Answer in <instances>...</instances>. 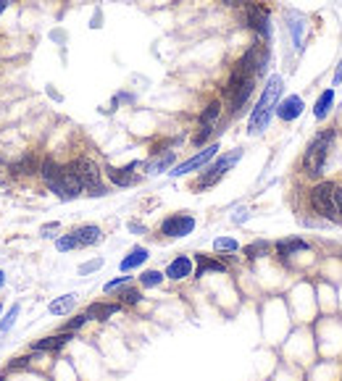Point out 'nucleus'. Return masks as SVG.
Segmentation results:
<instances>
[{"label": "nucleus", "mask_w": 342, "mask_h": 381, "mask_svg": "<svg viewBox=\"0 0 342 381\" xmlns=\"http://www.w3.org/2000/svg\"><path fill=\"white\" fill-rule=\"evenodd\" d=\"M127 284H129V276H121V279H114V281H108L103 290L111 294V292H116V290H121V287H127Z\"/></svg>", "instance_id": "f704fd0d"}, {"label": "nucleus", "mask_w": 342, "mask_h": 381, "mask_svg": "<svg viewBox=\"0 0 342 381\" xmlns=\"http://www.w3.org/2000/svg\"><path fill=\"white\" fill-rule=\"evenodd\" d=\"M72 342V334L69 331H61V334H53V337H45V339H37L32 345V352H58L61 347H66Z\"/></svg>", "instance_id": "f8f14e48"}, {"label": "nucleus", "mask_w": 342, "mask_h": 381, "mask_svg": "<svg viewBox=\"0 0 342 381\" xmlns=\"http://www.w3.org/2000/svg\"><path fill=\"white\" fill-rule=\"evenodd\" d=\"M287 27H290V32H292V43H295V47H303V34H306V30H308V24H306V16L295 14V11H290L287 14Z\"/></svg>", "instance_id": "f3484780"}, {"label": "nucleus", "mask_w": 342, "mask_h": 381, "mask_svg": "<svg viewBox=\"0 0 342 381\" xmlns=\"http://www.w3.org/2000/svg\"><path fill=\"white\" fill-rule=\"evenodd\" d=\"M195 263H197V271H195V276H206L209 271H216V274H224L226 271V265L222 263V261H213L211 255H197L195 258Z\"/></svg>", "instance_id": "a211bd4d"}, {"label": "nucleus", "mask_w": 342, "mask_h": 381, "mask_svg": "<svg viewBox=\"0 0 342 381\" xmlns=\"http://www.w3.org/2000/svg\"><path fill=\"white\" fill-rule=\"evenodd\" d=\"M119 310H121V303H92L85 313H87V318H92V321H108Z\"/></svg>", "instance_id": "dca6fc26"}, {"label": "nucleus", "mask_w": 342, "mask_h": 381, "mask_svg": "<svg viewBox=\"0 0 342 381\" xmlns=\"http://www.w3.org/2000/svg\"><path fill=\"white\" fill-rule=\"evenodd\" d=\"M245 255H248V258H264V255H268V242L258 239L253 245H248V248H245Z\"/></svg>", "instance_id": "cd10ccee"}, {"label": "nucleus", "mask_w": 342, "mask_h": 381, "mask_svg": "<svg viewBox=\"0 0 342 381\" xmlns=\"http://www.w3.org/2000/svg\"><path fill=\"white\" fill-rule=\"evenodd\" d=\"M166 274L161 271H142V276H140V287H158V284H164Z\"/></svg>", "instance_id": "a878e982"}, {"label": "nucleus", "mask_w": 342, "mask_h": 381, "mask_svg": "<svg viewBox=\"0 0 342 381\" xmlns=\"http://www.w3.org/2000/svg\"><path fill=\"white\" fill-rule=\"evenodd\" d=\"M119 300H121V305H137L140 300H142V292L140 290H134V287H121V292H119Z\"/></svg>", "instance_id": "bb28decb"}, {"label": "nucleus", "mask_w": 342, "mask_h": 381, "mask_svg": "<svg viewBox=\"0 0 342 381\" xmlns=\"http://www.w3.org/2000/svg\"><path fill=\"white\" fill-rule=\"evenodd\" d=\"M334 145V129H324L311 140V145L303 155V171L311 176L324 174V166H327L329 150Z\"/></svg>", "instance_id": "f03ea898"}, {"label": "nucleus", "mask_w": 342, "mask_h": 381, "mask_svg": "<svg viewBox=\"0 0 342 381\" xmlns=\"http://www.w3.org/2000/svg\"><path fill=\"white\" fill-rule=\"evenodd\" d=\"M219 155V145H209L206 150H200L197 155H193L190 161H184V163H179V166H174L169 174L171 176H184V174H193V171H197V168H206L213 158Z\"/></svg>", "instance_id": "1a4fd4ad"}, {"label": "nucleus", "mask_w": 342, "mask_h": 381, "mask_svg": "<svg viewBox=\"0 0 342 381\" xmlns=\"http://www.w3.org/2000/svg\"><path fill=\"white\" fill-rule=\"evenodd\" d=\"M213 248H216V252H235V250H239V245L235 239H229V237H219L213 242Z\"/></svg>", "instance_id": "c756f323"}, {"label": "nucleus", "mask_w": 342, "mask_h": 381, "mask_svg": "<svg viewBox=\"0 0 342 381\" xmlns=\"http://www.w3.org/2000/svg\"><path fill=\"white\" fill-rule=\"evenodd\" d=\"M53 232H58V224H47V226H43V232H40V235L53 237Z\"/></svg>", "instance_id": "4c0bfd02"}, {"label": "nucleus", "mask_w": 342, "mask_h": 381, "mask_svg": "<svg viewBox=\"0 0 342 381\" xmlns=\"http://www.w3.org/2000/svg\"><path fill=\"white\" fill-rule=\"evenodd\" d=\"M277 250H279V255H292V252L308 250V245L303 239H282V242H277Z\"/></svg>", "instance_id": "b1692460"}, {"label": "nucleus", "mask_w": 342, "mask_h": 381, "mask_svg": "<svg viewBox=\"0 0 342 381\" xmlns=\"http://www.w3.org/2000/svg\"><path fill=\"white\" fill-rule=\"evenodd\" d=\"M8 6H11V0H0V16L6 14V8H8Z\"/></svg>", "instance_id": "ea45409f"}, {"label": "nucleus", "mask_w": 342, "mask_h": 381, "mask_svg": "<svg viewBox=\"0 0 342 381\" xmlns=\"http://www.w3.org/2000/svg\"><path fill=\"white\" fill-rule=\"evenodd\" d=\"M211 134H213V127H203V124H200V129H197V132H195L193 142H195V145H203V142H206V140H209Z\"/></svg>", "instance_id": "72a5a7b5"}, {"label": "nucleus", "mask_w": 342, "mask_h": 381, "mask_svg": "<svg viewBox=\"0 0 342 381\" xmlns=\"http://www.w3.org/2000/svg\"><path fill=\"white\" fill-rule=\"evenodd\" d=\"M72 235L76 237L79 248H89V245H98V242L103 239V232H100V226H95V224H85V226H76Z\"/></svg>", "instance_id": "2eb2a0df"}, {"label": "nucleus", "mask_w": 342, "mask_h": 381, "mask_svg": "<svg viewBox=\"0 0 342 381\" xmlns=\"http://www.w3.org/2000/svg\"><path fill=\"white\" fill-rule=\"evenodd\" d=\"M11 171L14 174H40V163H37L34 155H24L21 161L11 166Z\"/></svg>", "instance_id": "4be33fe9"}, {"label": "nucleus", "mask_w": 342, "mask_h": 381, "mask_svg": "<svg viewBox=\"0 0 342 381\" xmlns=\"http://www.w3.org/2000/svg\"><path fill=\"white\" fill-rule=\"evenodd\" d=\"M193 276V261L187 258V255H179L174 258L169 268H166V279H171V281H182V279Z\"/></svg>", "instance_id": "4468645a"}, {"label": "nucleus", "mask_w": 342, "mask_h": 381, "mask_svg": "<svg viewBox=\"0 0 342 381\" xmlns=\"http://www.w3.org/2000/svg\"><path fill=\"white\" fill-rule=\"evenodd\" d=\"M334 187L337 184H332V182H321V184L311 187V195H308L311 208L319 216H324V219H340L337 203H334Z\"/></svg>", "instance_id": "0eeeda50"}, {"label": "nucleus", "mask_w": 342, "mask_h": 381, "mask_svg": "<svg viewBox=\"0 0 342 381\" xmlns=\"http://www.w3.org/2000/svg\"><path fill=\"white\" fill-rule=\"evenodd\" d=\"M145 163H129V166H124V168H105V176L111 179V184H116V187H134L137 182H140V176L134 174V168H142Z\"/></svg>", "instance_id": "9b49d317"}, {"label": "nucleus", "mask_w": 342, "mask_h": 381, "mask_svg": "<svg viewBox=\"0 0 342 381\" xmlns=\"http://www.w3.org/2000/svg\"><path fill=\"white\" fill-rule=\"evenodd\" d=\"M103 265V261L98 258V261H89V263H85V265H79V274H89V271H98Z\"/></svg>", "instance_id": "c9c22d12"}, {"label": "nucleus", "mask_w": 342, "mask_h": 381, "mask_svg": "<svg viewBox=\"0 0 342 381\" xmlns=\"http://www.w3.org/2000/svg\"><path fill=\"white\" fill-rule=\"evenodd\" d=\"M0 381H6V379H3V376H0Z\"/></svg>", "instance_id": "37998d69"}, {"label": "nucleus", "mask_w": 342, "mask_h": 381, "mask_svg": "<svg viewBox=\"0 0 342 381\" xmlns=\"http://www.w3.org/2000/svg\"><path fill=\"white\" fill-rule=\"evenodd\" d=\"M19 305H11V310H8V316H6V318H3V321H0V334H6V331H8V329H11V326H14V321H16V316H19Z\"/></svg>", "instance_id": "2f4dec72"}, {"label": "nucleus", "mask_w": 342, "mask_h": 381, "mask_svg": "<svg viewBox=\"0 0 342 381\" xmlns=\"http://www.w3.org/2000/svg\"><path fill=\"white\" fill-rule=\"evenodd\" d=\"M303 98L300 95H290V98H284L282 103L277 105V116L282 118V121H295V118L303 113Z\"/></svg>", "instance_id": "ddd939ff"}, {"label": "nucleus", "mask_w": 342, "mask_h": 381, "mask_svg": "<svg viewBox=\"0 0 342 381\" xmlns=\"http://www.w3.org/2000/svg\"><path fill=\"white\" fill-rule=\"evenodd\" d=\"M239 158H242V150H232V153L222 155V158L213 163V166H209L203 174L197 176L195 190H209V187H213V184H219V182H222V176L226 174V171H232V168H235V163H237Z\"/></svg>", "instance_id": "423d86ee"}, {"label": "nucleus", "mask_w": 342, "mask_h": 381, "mask_svg": "<svg viewBox=\"0 0 342 381\" xmlns=\"http://www.w3.org/2000/svg\"><path fill=\"white\" fill-rule=\"evenodd\" d=\"M245 21H248V27H250L264 43L271 40V19H268V11L261 3H248V6H245Z\"/></svg>", "instance_id": "6e6552de"}, {"label": "nucleus", "mask_w": 342, "mask_h": 381, "mask_svg": "<svg viewBox=\"0 0 342 381\" xmlns=\"http://www.w3.org/2000/svg\"><path fill=\"white\" fill-rule=\"evenodd\" d=\"M253 89H255L253 76H248V74L232 69L229 79H226V85H224V98L229 100V111H232V113H239V111L245 108V103L250 100Z\"/></svg>", "instance_id": "7ed1b4c3"}, {"label": "nucleus", "mask_w": 342, "mask_h": 381, "mask_svg": "<svg viewBox=\"0 0 342 381\" xmlns=\"http://www.w3.org/2000/svg\"><path fill=\"white\" fill-rule=\"evenodd\" d=\"M74 305H76V294H63V297H58V300H53L47 310H50L53 316H66V313H72Z\"/></svg>", "instance_id": "412c9836"}, {"label": "nucleus", "mask_w": 342, "mask_h": 381, "mask_svg": "<svg viewBox=\"0 0 342 381\" xmlns=\"http://www.w3.org/2000/svg\"><path fill=\"white\" fill-rule=\"evenodd\" d=\"M332 103H334V87L324 89V92L319 95V100H316V105H313V116L327 118V113L332 111Z\"/></svg>", "instance_id": "aec40b11"}, {"label": "nucleus", "mask_w": 342, "mask_h": 381, "mask_svg": "<svg viewBox=\"0 0 342 381\" xmlns=\"http://www.w3.org/2000/svg\"><path fill=\"white\" fill-rule=\"evenodd\" d=\"M32 358L30 355H21V358H14L8 366H6V371H21V368H30Z\"/></svg>", "instance_id": "473e14b6"}, {"label": "nucleus", "mask_w": 342, "mask_h": 381, "mask_svg": "<svg viewBox=\"0 0 342 381\" xmlns=\"http://www.w3.org/2000/svg\"><path fill=\"white\" fill-rule=\"evenodd\" d=\"M89 318H87V313H79V316H74V318H72V321L66 323V326H63V331H69V334H74L76 329H82V326H85V323H87Z\"/></svg>", "instance_id": "7c9ffc66"}, {"label": "nucleus", "mask_w": 342, "mask_h": 381, "mask_svg": "<svg viewBox=\"0 0 342 381\" xmlns=\"http://www.w3.org/2000/svg\"><path fill=\"white\" fill-rule=\"evenodd\" d=\"M74 248H79V242H76L74 235H66V237H58V239H56V250H58V252H69V250H74Z\"/></svg>", "instance_id": "c85d7f7f"}, {"label": "nucleus", "mask_w": 342, "mask_h": 381, "mask_svg": "<svg viewBox=\"0 0 342 381\" xmlns=\"http://www.w3.org/2000/svg\"><path fill=\"white\" fill-rule=\"evenodd\" d=\"M334 203H337V213L342 219V187H334Z\"/></svg>", "instance_id": "e433bc0d"}, {"label": "nucleus", "mask_w": 342, "mask_h": 381, "mask_svg": "<svg viewBox=\"0 0 342 381\" xmlns=\"http://www.w3.org/2000/svg\"><path fill=\"white\" fill-rule=\"evenodd\" d=\"M148 261V250L145 248H132L129 250V255L121 261V271L127 274V271H134V268H140V265Z\"/></svg>", "instance_id": "6ab92c4d"}, {"label": "nucleus", "mask_w": 342, "mask_h": 381, "mask_svg": "<svg viewBox=\"0 0 342 381\" xmlns=\"http://www.w3.org/2000/svg\"><path fill=\"white\" fill-rule=\"evenodd\" d=\"M219 116H222V103H219V100H213V103L206 105V111L200 113V124H203V127H216Z\"/></svg>", "instance_id": "5701e85b"}, {"label": "nucleus", "mask_w": 342, "mask_h": 381, "mask_svg": "<svg viewBox=\"0 0 342 381\" xmlns=\"http://www.w3.org/2000/svg\"><path fill=\"white\" fill-rule=\"evenodd\" d=\"M282 76L279 74H274V76H268L266 87H264V95H261V100L255 103L253 113H250V121H248V132L250 134H258L264 132L268 127V121H271V113L277 111V105H279V95H282Z\"/></svg>", "instance_id": "f257e3e1"}, {"label": "nucleus", "mask_w": 342, "mask_h": 381, "mask_svg": "<svg viewBox=\"0 0 342 381\" xmlns=\"http://www.w3.org/2000/svg\"><path fill=\"white\" fill-rule=\"evenodd\" d=\"M235 69L242 74H248V76H253L258 79L261 74H266L268 69V45L266 43H253L248 50H245V56L235 63Z\"/></svg>", "instance_id": "39448f33"}, {"label": "nucleus", "mask_w": 342, "mask_h": 381, "mask_svg": "<svg viewBox=\"0 0 342 381\" xmlns=\"http://www.w3.org/2000/svg\"><path fill=\"white\" fill-rule=\"evenodd\" d=\"M69 166H72V171L79 176V182H82V187H85L87 195H95V197L108 195V187L103 184V174H100V166L92 161V158L79 155V158H74Z\"/></svg>", "instance_id": "20e7f679"}, {"label": "nucleus", "mask_w": 342, "mask_h": 381, "mask_svg": "<svg viewBox=\"0 0 342 381\" xmlns=\"http://www.w3.org/2000/svg\"><path fill=\"white\" fill-rule=\"evenodd\" d=\"M340 82H342V61H340V63H337V72H334V79H332V85L337 87Z\"/></svg>", "instance_id": "58836bf2"}, {"label": "nucleus", "mask_w": 342, "mask_h": 381, "mask_svg": "<svg viewBox=\"0 0 342 381\" xmlns=\"http://www.w3.org/2000/svg\"><path fill=\"white\" fill-rule=\"evenodd\" d=\"M3 284H6V274L0 271V290H3Z\"/></svg>", "instance_id": "a19ab883"}, {"label": "nucleus", "mask_w": 342, "mask_h": 381, "mask_svg": "<svg viewBox=\"0 0 342 381\" xmlns=\"http://www.w3.org/2000/svg\"><path fill=\"white\" fill-rule=\"evenodd\" d=\"M0 313H3V305H0Z\"/></svg>", "instance_id": "79ce46f5"}, {"label": "nucleus", "mask_w": 342, "mask_h": 381, "mask_svg": "<svg viewBox=\"0 0 342 381\" xmlns=\"http://www.w3.org/2000/svg\"><path fill=\"white\" fill-rule=\"evenodd\" d=\"M195 229V219L190 213H174L161 221V235L164 237H187Z\"/></svg>", "instance_id": "9d476101"}, {"label": "nucleus", "mask_w": 342, "mask_h": 381, "mask_svg": "<svg viewBox=\"0 0 342 381\" xmlns=\"http://www.w3.org/2000/svg\"><path fill=\"white\" fill-rule=\"evenodd\" d=\"M171 163H174V153H166L161 158H153L150 163H145V168H148L150 174H161V171H166Z\"/></svg>", "instance_id": "393cba45"}]
</instances>
